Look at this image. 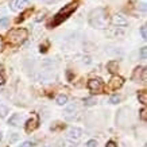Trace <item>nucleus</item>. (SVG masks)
I'll list each match as a JSON object with an SVG mask.
<instances>
[{
	"label": "nucleus",
	"mask_w": 147,
	"mask_h": 147,
	"mask_svg": "<svg viewBox=\"0 0 147 147\" xmlns=\"http://www.w3.org/2000/svg\"><path fill=\"white\" fill-rule=\"evenodd\" d=\"M32 144H34L32 142H30V140H26V142H23L19 147H32Z\"/></svg>",
	"instance_id": "nucleus-21"
},
{
	"label": "nucleus",
	"mask_w": 147,
	"mask_h": 147,
	"mask_svg": "<svg viewBox=\"0 0 147 147\" xmlns=\"http://www.w3.org/2000/svg\"><path fill=\"white\" fill-rule=\"evenodd\" d=\"M27 4H28V0H12V1L9 3L12 11H20V9H23Z\"/></svg>",
	"instance_id": "nucleus-6"
},
{
	"label": "nucleus",
	"mask_w": 147,
	"mask_h": 147,
	"mask_svg": "<svg viewBox=\"0 0 147 147\" xmlns=\"http://www.w3.org/2000/svg\"><path fill=\"white\" fill-rule=\"evenodd\" d=\"M45 147H51V146H45Z\"/></svg>",
	"instance_id": "nucleus-32"
},
{
	"label": "nucleus",
	"mask_w": 147,
	"mask_h": 147,
	"mask_svg": "<svg viewBox=\"0 0 147 147\" xmlns=\"http://www.w3.org/2000/svg\"><path fill=\"white\" fill-rule=\"evenodd\" d=\"M85 105H93V104H94V102H96V101H94V100H93V98H85Z\"/></svg>",
	"instance_id": "nucleus-24"
},
{
	"label": "nucleus",
	"mask_w": 147,
	"mask_h": 147,
	"mask_svg": "<svg viewBox=\"0 0 147 147\" xmlns=\"http://www.w3.org/2000/svg\"><path fill=\"white\" fill-rule=\"evenodd\" d=\"M88 88L92 93H100L104 88V84L100 78H92V80L88 81Z\"/></svg>",
	"instance_id": "nucleus-5"
},
{
	"label": "nucleus",
	"mask_w": 147,
	"mask_h": 147,
	"mask_svg": "<svg viewBox=\"0 0 147 147\" xmlns=\"http://www.w3.org/2000/svg\"><path fill=\"white\" fill-rule=\"evenodd\" d=\"M109 101H111L112 104H117V102L120 101V97H119V96H112Z\"/></svg>",
	"instance_id": "nucleus-20"
},
{
	"label": "nucleus",
	"mask_w": 147,
	"mask_h": 147,
	"mask_svg": "<svg viewBox=\"0 0 147 147\" xmlns=\"http://www.w3.org/2000/svg\"><path fill=\"white\" fill-rule=\"evenodd\" d=\"M140 74L143 76V81H146V67H136L135 69V73H134V76H132V80H135V81H138V80H140Z\"/></svg>",
	"instance_id": "nucleus-11"
},
{
	"label": "nucleus",
	"mask_w": 147,
	"mask_h": 147,
	"mask_svg": "<svg viewBox=\"0 0 147 147\" xmlns=\"http://www.w3.org/2000/svg\"><path fill=\"white\" fill-rule=\"evenodd\" d=\"M138 98H139V101L142 102L143 105H146V104H147V92H146V90H142V92H139Z\"/></svg>",
	"instance_id": "nucleus-13"
},
{
	"label": "nucleus",
	"mask_w": 147,
	"mask_h": 147,
	"mask_svg": "<svg viewBox=\"0 0 147 147\" xmlns=\"http://www.w3.org/2000/svg\"><path fill=\"white\" fill-rule=\"evenodd\" d=\"M5 82V80H4V77L1 76V74H0V85H3Z\"/></svg>",
	"instance_id": "nucleus-29"
},
{
	"label": "nucleus",
	"mask_w": 147,
	"mask_h": 147,
	"mask_svg": "<svg viewBox=\"0 0 147 147\" xmlns=\"http://www.w3.org/2000/svg\"><path fill=\"white\" fill-rule=\"evenodd\" d=\"M86 147H97V142L94 139H90L89 142L86 143Z\"/></svg>",
	"instance_id": "nucleus-19"
},
{
	"label": "nucleus",
	"mask_w": 147,
	"mask_h": 147,
	"mask_svg": "<svg viewBox=\"0 0 147 147\" xmlns=\"http://www.w3.org/2000/svg\"><path fill=\"white\" fill-rule=\"evenodd\" d=\"M77 8V4L74 3V4H67L65 8H62L59 12L57 13V16H55V19H54V22H53V26H55V24H59V23L62 22V20H65V19L70 15L74 9Z\"/></svg>",
	"instance_id": "nucleus-3"
},
{
	"label": "nucleus",
	"mask_w": 147,
	"mask_h": 147,
	"mask_svg": "<svg viewBox=\"0 0 147 147\" xmlns=\"http://www.w3.org/2000/svg\"><path fill=\"white\" fill-rule=\"evenodd\" d=\"M55 101H57L58 105H65V104L67 102V96H66V94H59Z\"/></svg>",
	"instance_id": "nucleus-14"
},
{
	"label": "nucleus",
	"mask_w": 147,
	"mask_h": 147,
	"mask_svg": "<svg viewBox=\"0 0 147 147\" xmlns=\"http://www.w3.org/2000/svg\"><path fill=\"white\" fill-rule=\"evenodd\" d=\"M8 23V18H4V19H0V26H5Z\"/></svg>",
	"instance_id": "nucleus-26"
},
{
	"label": "nucleus",
	"mask_w": 147,
	"mask_h": 147,
	"mask_svg": "<svg viewBox=\"0 0 147 147\" xmlns=\"http://www.w3.org/2000/svg\"><path fill=\"white\" fill-rule=\"evenodd\" d=\"M3 139V134H1V131H0V140Z\"/></svg>",
	"instance_id": "nucleus-30"
},
{
	"label": "nucleus",
	"mask_w": 147,
	"mask_h": 147,
	"mask_svg": "<svg viewBox=\"0 0 147 147\" xmlns=\"http://www.w3.org/2000/svg\"><path fill=\"white\" fill-rule=\"evenodd\" d=\"M4 50V39H3V36H0V51H3Z\"/></svg>",
	"instance_id": "nucleus-25"
},
{
	"label": "nucleus",
	"mask_w": 147,
	"mask_h": 147,
	"mask_svg": "<svg viewBox=\"0 0 147 147\" xmlns=\"http://www.w3.org/2000/svg\"><path fill=\"white\" fill-rule=\"evenodd\" d=\"M20 121H22V116L19 115V113H13V115L8 119V124L16 127V125H20Z\"/></svg>",
	"instance_id": "nucleus-12"
},
{
	"label": "nucleus",
	"mask_w": 147,
	"mask_h": 147,
	"mask_svg": "<svg viewBox=\"0 0 147 147\" xmlns=\"http://www.w3.org/2000/svg\"><path fill=\"white\" fill-rule=\"evenodd\" d=\"M19 136H20V135H19V134H11V138H9V142H11V143L16 142V140H18V139H19Z\"/></svg>",
	"instance_id": "nucleus-17"
},
{
	"label": "nucleus",
	"mask_w": 147,
	"mask_h": 147,
	"mask_svg": "<svg viewBox=\"0 0 147 147\" xmlns=\"http://www.w3.org/2000/svg\"><path fill=\"white\" fill-rule=\"evenodd\" d=\"M0 69H1V63H0Z\"/></svg>",
	"instance_id": "nucleus-31"
},
{
	"label": "nucleus",
	"mask_w": 147,
	"mask_h": 147,
	"mask_svg": "<svg viewBox=\"0 0 147 147\" xmlns=\"http://www.w3.org/2000/svg\"><path fill=\"white\" fill-rule=\"evenodd\" d=\"M26 38H27V30H24V28H13V30H11L8 32L7 40H8L9 45L19 46L26 40Z\"/></svg>",
	"instance_id": "nucleus-1"
},
{
	"label": "nucleus",
	"mask_w": 147,
	"mask_h": 147,
	"mask_svg": "<svg viewBox=\"0 0 147 147\" xmlns=\"http://www.w3.org/2000/svg\"><path fill=\"white\" fill-rule=\"evenodd\" d=\"M89 22L93 27H97V28H105V26H107V18H105L104 9L98 8V9H96V11H93V12L90 13Z\"/></svg>",
	"instance_id": "nucleus-2"
},
{
	"label": "nucleus",
	"mask_w": 147,
	"mask_h": 147,
	"mask_svg": "<svg viewBox=\"0 0 147 147\" xmlns=\"http://www.w3.org/2000/svg\"><path fill=\"white\" fill-rule=\"evenodd\" d=\"M140 32H142V38L143 39H147V31H146V26H143L140 28Z\"/></svg>",
	"instance_id": "nucleus-22"
},
{
	"label": "nucleus",
	"mask_w": 147,
	"mask_h": 147,
	"mask_svg": "<svg viewBox=\"0 0 147 147\" xmlns=\"http://www.w3.org/2000/svg\"><path fill=\"white\" fill-rule=\"evenodd\" d=\"M108 70L111 71V73H116V71H117V62H116V61H111V62H108Z\"/></svg>",
	"instance_id": "nucleus-15"
},
{
	"label": "nucleus",
	"mask_w": 147,
	"mask_h": 147,
	"mask_svg": "<svg viewBox=\"0 0 147 147\" xmlns=\"http://www.w3.org/2000/svg\"><path fill=\"white\" fill-rule=\"evenodd\" d=\"M105 147H117V146H116V143H115V142H112V140H111V142H108V143H107V146H105Z\"/></svg>",
	"instance_id": "nucleus-27"
},
{
	"label": "nucleus",
	"mask_w": 147,
	"mask_h": 147,
	"mask_svg": "<svg viewBox=\"0 0 147 147\" xmlns=\"http://www.w3.org/2000/svg\"><path fill=\"white\" fill-rule=\"evenodd\" d=\"M78 111V107H77V104H70V105H67L65 108V116H66L67 119H73L74 115L77 113Z\"/></svg>",
	"instance_id": "nucleus-9"
},
{
	"label": "nucleus",
	"mask_w": 147,
	"mask_h": 147,
	"mask_svg": "<svg viewBox=\"0 0 147 147\" xmlns=\"http://www.w3.org/2000/svg\"><path fill=\"white\" fill-rule=\"evenodd\" d=\"M142 58L143 59H146V47H143L142 49Z\"/></svg>",
	"instance_id": "nucleus-28"
},
{
	"label": "nucleus",
	"mask_w": 147,
	"mask_h": 147,
	"mask_svg": "<svg viewBox=\"0 0 147 147\" xmlns=\"http://www.w3.org/2000/svg\"><path fill=\"white\" fill-rule=\"evenodd\" d=\"M121 85H123V78L121 77H112L111 81H109V84H108V86L111 88V89H117V88H120Z\"/></svg>",
	"instance_id": "nucleus-10"
},
{
	"label": "nucleus",
	"mask_w": 147,
	"mask_h": 147,
	"mask_svg": "<svg viewBox=\"0 0 147 147\" xmlns=\"http://www.w3.org/2000/svg\"><path fill=\"white\" fill-rule=\"evenodd\" d=\"M28 13H31V9H28V11H26V12H24V13H23V15H22V18L16 19V22H20V20H23V19H26V18H27V15H28Z\"/></svg>",
	"instance_id": "nucleus-23"
},
{
	"label": "nucleus",
	"mask_w": 147,
	"mask_h": 147,
	"mask_svg": "<svg viewBox=\"0 0 147 147\" xmlns=\"http://www.w3.org/2000/svg\"><path fill=\"white\" fill-rule=\"evenodd\" d=\"M82 135H84V131L78 127H73L67 131L66 134V139L67 142L71 143V144H77V143H80V140L82 139Z\"/></svg>",
	"instance_id": "nucleus-4"
},
{
	"label": "nucleus",
	"mask_w": 147,
	"mask_h": 147,
	"mask_svg": "<svg viewBox=\"0 0 147 147\" xmlns=\"http://www.w3.org/2000/svg\"><path fill=\"white\" fill-rule=\"evenodd\" d=\"M146 113H147L146 108H143L142 111H140V117H142V120H143V121H146V120H147V115H146Z\"/></svg>",
	"instance_id": "nucleus-18"
},
{
	"label": "nucleus",
	"mask_w": 147,
	"mask_h": 147,
	"mask_svg": "<svg viewBox=\"0 0 147 147\" xmlns=\"http://www.w3.org/2000/svg\"><path fill=\"white\" fill-rule=\"evenodd\" d=\"M112 23H113L115 26H117V27H125L127 24H128V20H127L123 15L117 13V15H115V16L112 18Z\"/></svg>",
	"instance_id": "nucleus-8"
},
{
	"label": "nucleus",
	"mask_w": 147,
	"mask_h": 147,
	"mask_svg": "<svg viewBox=\"0 0 147 147\" xmlns=\"http://www.w3.org/2000/svg\"><path fill=\"white\" fill-rule=\"evenodd\" d=\"M38 121H39V119H38V116L36 115H34L31 119H28V120L26 121V131L27 132L34 131V129L38 127Z\"/></svg>",
	"instance_id": "nucleus-7"
},
{
	"label": "nucleus",
	"mask_w": 147,
	"mask_h": 147,
	"mask_svg": "<svg viewBox=\"0 0 147 147\" xmlns=\"http://www.w3.org/2000/svg\"><path fill=\"white\" fill-rule=\"evenodd\" d=\"M7 113H8V108L5 107V105H1V104H0V117H4Z\"/></svg>",
	"instance_id": "nucleus-16"
}]
</instances>
